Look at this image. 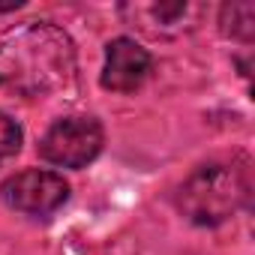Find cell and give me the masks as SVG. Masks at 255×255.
Here are the masks:
<instances>
[{
  "label": "cell",
  "instance_id": "52a82bcc",
  "mask_svg": "<svg viewBox=\"0 0 255 255\" xmlns=\"http://www.w3.org/2000/svg\"><path fill=\"white\" fill-rule=\"evenodd\" d=\"M219 30L237 42H252V36H255V3L252 0L225 3L219 9Z\"/></svg>",
  "mask_w": 255,
  "mask_h": 255
},
{
  "label": "cell",
  "instance_id": "7a4b0ae2",
  "mask_svg": "<svg viewBox=\"0 0 255 255\" xmlns=\"http://www.w3.org/2000/svg\"><path fill=\"white\" fill-rule=\"evenodd\" d=\"M252 198V159L231 153L198 165L177 189V210L195 225H222L234 219Z\"/></svg>",
  "mask_w": 255,
  "mask_h": 255
},
{
  "label": "cell",
  "instance_id": "5b68a950",
  "mask_svg": "<svg viewBox=\"0 0 255 255\" xmlns=\"http://www.w3.org/2000/svg\"><path fill=\"white\" fill-rule=\"evenodd\" d=\"M153 69V57L129 36H117L105 45V66H102V87L111 93H132L144 84Z\"/></svg>",
  "mask_w": 255,
  "mask_h": 255
},
{
  "label": "cell",
  "instance_id": "ba28073f",
  "mask_svg": "<svg viewBox=\"0 0 255 255\" xmlns=\"http://www.w3.org/2000/svg\"><path fill=\"white\" fill-rule=\"evenodd\" d=\"M21 126L9 117V114H3L0 111V162H6L9 156H15L18 150H21Z\"/></svg>",
  "mask_w": 255,
  "mask_h": 255
},
{
  "label": "cell",
  "instance_id": "3957f363",
  "mask_svg": "<svg viewBox=\"0 0 255 255\" xmlns=\"http://www.w3.org/2000/svg\"><path fill=\"white\" fill-rule=\"evenodd\" d=\"M105 144L102 123L96 117H63L39 138V156L57 168H84Z\"/></svg>",
  "mask_w": 255,
  "mask_h": 255
},
{
  "label": "cell",
  "instance_id": "8992f818",
  "mask_svg": "<svg viewBox=\"0 0 255 255\" xmlns=\"http://www.w3.org/2000/svg\"><path fill=\"white\" fill-rule=\"evenodd\" d=\"M123 15H129L132 24H138L150 36H177L195 24L201 15V6L195 3H129L120 6Z\"/></svg>",
  "mask_w": 255,
  "mask_h": 255
},
{
  "label": "cell",
  "instance_id": "277c9868",
  "mask_svg": "<svg viewBox=\"0 0 255 255\" xmlns=\"http://www.w3.org/2000/svg\"><path fill=\"white\" fill-rule=\"evenodd\" d=\"M0 198H3L6 207L24 216L45 219L66 204L69 183L63 180V174L48 168H24L0 183Z\"/></svg>",
  "mask_w": 255,
  "mask_h": 255
},
{
  "label": "cell",
  "instance_id": "9c48e42d",
  "mask_svg": "<svg viewBox=\"0 0 255 255\" xmlns=\"http://www.w3.org/2000/svg\"><path fill=\"white\" fill-rule=\"evenodd\" d=\"M21 3H18V0H15V3H0V15H3V12H12V9H18Z\"/></svg>",
  "mask_w": 255,
  "mask_h": 255
},
{
  "label": "cell",
  "instance_id": "6da1fadb",
  "mask_svg": "<svg viewBox=\"0 0 255 255\" xmlns=\"http://www.w3.org/2000/svg\"><path fill=\"white\" fill-rule=\"evenodd\" d=\"M75 72V42L51 21H27L0 36V87L18 96H51L66 90Z\"/></svg>",
  "mask_w": 255,
  "mask_h": 255
}]
</instances>
